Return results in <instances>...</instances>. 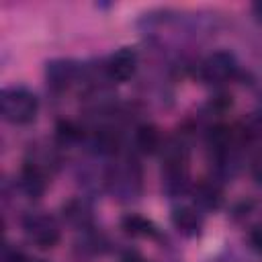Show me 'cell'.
<instances>
[{
	"label": "cell",
	"mask_w": 262,
	"mask_h": 262,
	"mask_svg": "<svg viewBox=\"0 0 262 262\" xmlns=\"http://www.w3.org/2000/svg\"><path fill=\"white\" fill-rule=\"evenodd\" d=\"M0 111L8 123L27 125L37 117L39 100L31 90L23 86H10L4 88L0 94Z\"/></svg>",
	"instance_id": "cell-1"
},
{
	"label": "cell",
	"mask_w": 262,
	"mask_h": 262,
	"mask_svg": "<svg viewBox=\"0 0 262 262\" xmlns=\"http://www.w3.org/2000/svg\"><path fill=\"white\" fill-rule=\"evenodd\" d=\"M237 66H235V59L231 53L227 51H215L211 53L203 66H201V78L207 82V84H223L227 82L233 74H235Z\"/></svg>",
	"instance_id": "cell-2"
},
{
	"label": "cell",
	"mask_w": 262,
	"mask_h": 262,
	"mask_svg": "<svg viewBox=\"0 0 262 262\" xmlns=\"http://www.w3.org/2000/svg\"><path fill=\"white\" fill-rule=\"evenodd\" d=\"M25 231L29 242H33L41 250H49L59 242V229L51 217L33 215L25 221Z\"/></svg>",
	"instance_id": "cell-3"
},
{
	"label": "cell",
	"mask_w": 262,
	"mask_h": 262,
	"mask_svg": "<svg viewBox=\"0 0 262 262\" xmlns=\"http://www.w3.org/2000/svg\"><path fill=\"white\" fill-rule=\"evenodd\" d=\"M135 68H137V55L129 47L115 51L106 61V74L115 82H127L135 74Z\"/></svg>",
	"instance_id": "cell-4"
},
{
	"label": "cell",
	"mask_w": 262,
	"mask_h": 262,
	"mask_svg": "<svg viewBox=\"0 0 262 262\" xmlns=\"http://www.w3.org/2000/svg\"><path fill=\"white\" fill-rule=\"evenodd\" d=\"M45 76H47V84L53 90H63L72 84V80L76 76V66L66 59H55V61L47 63Z\"/></svg>",
	"instance_id": "cell-5"
},
{
	"label": "cell",
	"mask_w": 262,
	"mask_h": 262,
	"mask_svg": "<svg viewBox=\"0 0 262 262\" xmlns=\"http://www.w3.org/2000/svg\"><path fill=\"white\" fill-rule=\"evenodd\" d=\"M172 223L174 227L186 235V237H192V235H199L201 233V227H203V221H201V215L190 209V207H180L172 213Z\"/></svg>",
	"instance_id": "cell-6"
},
{
	"label": "cell",
	"mask_w": 262,
	"mask_h": 262,
	"mask_svg": "<svg viewBox=\"0 0 262 262\" xmlns=\"http://www.w3.org/2000/svg\"><path fill=\"white\" fill-rule=\"evenodd\" d=\"M135 141H137V147L145 154H151L160 147L162 143V135L160 131L154 127V125H141L135 133Z\"/></svg>",
	"instance_id": "cell-7"
},
{
	"label": "cell",
	"mask_w": 262,
	"mask_h": 262,
	"mask_svg": "<svg viewBox=\"0 0 262 262\" xmlns=\"http://www.w3.org/2000/svg\"><path fill=\"white\" fill-rule=\"evenodd\" d=\"M194 199L199 205L207 207V209H217L219 203H221V190L215 186V184H209V182H201L194 190Z\"/></svg>",
	"instance_id": "cell-8"
},
{
	"label": "cell",
	"mask_w": 262,
	"mask_h": 262,
	"mask_svg": "<svg viewBox=\"0 0 262 262\" xmlns=\"http://www.w3.org/2000/svg\"><path fill=\"white\" fill-rule=\"evenodd\" d=\"M121 225H123V229H125L129 235H154V225H151V221H147V219L141 217V215H127V217H123Z\"/></svg>",
	"instance_id": "cell-9"
},
{
	"label": "cell",
	"mask_w": 262,
	"mask_h": 262,
	"mask_svg": "<svg viewBox=\"0 0 262 262\" xmlns=\"http://www.w3.org/2000/svg\"><path fill=\"white\" fill-rule=\"evenodd\" d=\"M57 137L61 141H76L82 137V129L78 125H74L72 121H61L57 125Z\"/></svg>",
	"instance_id": "cell-10"
},
{
	"label": "cell",
	"mask_w": 262,
	"mask_h": 262,
	"mask_svg": "<svg viewBox=\"0 0 262 262\" xmlns=\"http://www.w3.org/2000/svg\"><path fill=\"white\" fill-rule=\"evenodd\" d=\"M250 242L258 252H262V227H256L250 231Z\"/></svg>",
	"instance_id": "cell-11"
},
{
	"label": "cell",
	"mask_w": 262,
	"mask_h": 262,
	"mask_svg": "<svg viewBox=\"0 0 262 262\" xmlns=\"http://www.w3.org/2000/svg\"><path fill=\"white\" fill-rule=\"evenodd\" d=\"M2 262H27L25 256L20 252H14V250H4L2 254Z\"/></svg>",
	"instance_id": "cell-12"
}]
</instances>
